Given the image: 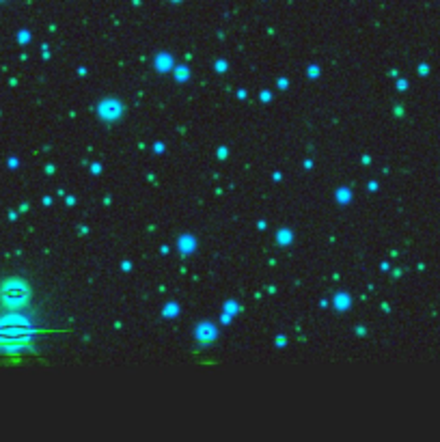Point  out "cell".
Listing matches in <instances>:
<instances>
[{"instance_id":"7a4b0ae2","label":"cell","mask_w":440,"mask_h":442,"mask_svg":"<svg viewBox=\"0 0 440 442\" xmlns=\"http://www.w3.org/2000/svg\"><path fill=\"white\" fill-rule=\"evenodd\" d=\"M97 114H100V119H104V121H117L123 114V106H121V102H117V100H104L97 106Z\"/></svg>"},{"instance_id":"277c9868","label":"cell","mask_w":440,"mask_h":442,"mask_svg":"<svg viewBox=\"0 0 440 442\" xmlns=\"http://www.w3.org/2000/svg\"><path fill=\"white\" fill-rule=\"evenodd\" d=\"M155 69L160 74H166L173 69V58L168 56V54H157L155 56Z\"/></svg>"},{"instance_id":"5b68a950","label":"cell","mask_w":440,"mask_h":442,"mask_svg":"<svg viewBox=\"0 0 440 442\" xmlns=\"http://www.w3.org/2000/svg\"><path fill=\"white\" fill-rule=\"evenodd\" d=\"M179 248L186 250V253H190V250L197 248V242H194V239L190 237V235H183L181 239H179Z\"/></svg>"},{"instance_id":"52a82bcc","label":"cell","mask_w":440,"mask_h":442,"mask_svg":"<svg viewBox=\"0 0 440 442\" xmlns=\"http://www.w3.org/2000/svg\"><path fill=\"white\" fill-rule=\"evenodd\" d=\"M279 237H281V239H279V244L291 242V233H289V231H281V233H279Z\"/></svg>"},{"instance_id":"8992f818","label":"cell","mask_w":440,"mask_h":442,"mask_svg":"<svg viewBox=\"0 0 440 442\" xmlns=\"http://www.w3.org/2000/svg\"><path fill=\"white\" fill-rule=\"evenodd\" d=\"M188 76H190V74H188V69H183L181 65H179V67H177V80H179V82H183V80H188Z\"/></svg>"},{"instance_id":"6da1fadb","label":"cell","mask_w":440,"mask_h":442,"mask_svg":"<svg viewBox=\"0 0 440 442\" xmlns=\"http://www.w3.org/2000/svg\"><path fill=\"white\" fill-rule=\"evenodd\" d=\"M30 285L20 276H9L0 285V307L4 311H20L30 300Z\"/></svg>"},{"instance_id":"3957f363","label":"cell","mask_w":440,"mask_h":442,"mask_svg":"<svg viewBox=\"0 0 440 442\" xmlns=\"http://www.w3.org/2000/svg\"><path fill=\"white\" fill-rule=\"evenodd\" d=\"M194 335H197V339L201 341V343H211L216 339V328L209 324V321H205V324H199V328L194 330Z\"/></svg>"}]
</instances>
